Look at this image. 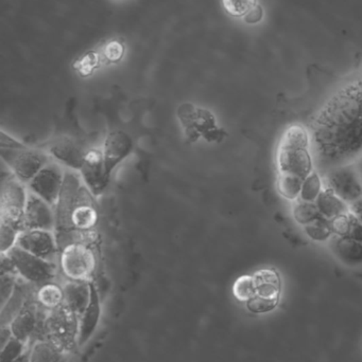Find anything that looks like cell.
<instances>
[{
    "mask_svg": "<svg viewBox=\"0 0 362 362\" xmlns=\"http://www.w3.org/2000/svg\"><path fill=\"white\" fill-rule=\"evenodd\" d=\"M310 135L315 163L322 176L361 156L362 83L344 89L325 104Z\"/></svg>",
    "mask_w": 362,
    "mask_h": 362,
    "instance_id": "obj_1",
    "label": "cell"
},
{
    "mask_svg": "<svg viewBox=\"0 0 362 362\" xmlns=\"http://www.w3.org/2000/svg\"><path fill=\"white\" fill-rule=\"evenodd\" d=\"M79 172L66 170L55 206V235L59 251L76 242L100 243V209Z\"/></svg>",
    "mask_w": 362,
    "mask_h": 362,
    "instance_id": "obj_2",
    "label": "cell"
},
{
    "mask_svg": "<svg viewBox=\"0 0 362 362\" xmlns=\"http://www.w3.org/2000/svg\"><path fill=\"white\" fill-rule=\"evenodd\" d=\"M278 173L305 178L315 171L312 135L303 125L293 124L283 134L276 152Z\"/></svg>",
    "mask_w": 362,
    "mask_h": 362,
    "instance_id": "obj_3",
    "label": "cell"
},
{
    "mask_svg": "<svg viewBox=\"0 0 362 362\" xmlns=\"http://www.w3.org/2000/svg\"><path fill=\"white\" fill-rule=\"evenodd\" d=\"M0 155L4 165L25 185L51 160L48 153L30 148L4 131L0 134Z\"/></svg>",
    "mask_w": 362,
    "mask_h": 362,
    "instance_id": "obj_4",
    "label": "cell"
},
{
    "mask_svg": "<svg viewBox=\"0 0 362 362\" xmlns=\"http://www.w3.org/2000/svg\"><path fill=\"white\" fill-rule=\"evenodd\" d=\"M99 243H72L59 251L60 274L66 281L91 282L99 267Z\"/></svg>",
    "mask_w": 362,
    "mask_h": 362,
    "instance_id": "obj_5",
    "label": "cell"
},
{
    "mask_svg": "<svg viewBox=\"0 0 362 362\" xmlns=\"http://www.w3.org/2000/svg\"><path fill=\"white\" fill-rule=\"evenodd\" d=\"M176 117L187 144H196L200 139L220 142L225 138V132L217 124L215 115L206 108L193 103H183L176 110Z\"/></svg>",
    "mask_w": 362,
    "mask_h": 362,
    "instance_id": "obj_6",
    "label": "cell"
},
{
    "mask_svg": "<svg viewBox=\"0 0 362 362\" xmlns=\"http://www.w3.org/2000/svg\"><path fill=\"white\" fill-rule=\"evenodd\" d=\"M28 191L11 170L1 171V194H0V223L13 226L23 231V217L27 206Z\"/></svg>",
    "mask_w": 362,
    "mask_h": 362,
    "instance_id": "obj_7",
    "label": "cell"
},
{
    "mask_svg": "<svg viewBox=\"0 0 362 362\" xmlns=\"http://www.w3.org/2000/svg\"><path fill=\"white\" fill-rule=\"evenodd\" d=\"M80 318L61 305L49 310L43 327L42 339H49L64 351L72 350L78 344Z\"/></svg>",
    "mask_w": 362,
    "mask_h": 362,
    "instance_id": "obj_8",
    "label": "cell"
},
{
    "mask_svg": "<svg viewBox=\"0 0 362 362\" xmlns=\"http://www.w3.org/2000/svg\"><path fill=\"white\" fill-rule=\"evenodd\" d=\"M6 255L12 259L18 276L36 286L55 281L60 274L57 263L36 257L21 247H13Z\"/></svg>",
    "mask_w": 362,
    "mask_h": 362,
    "instance_id": "obj_9",
    "label": "cell"
},
{
    "mask_svg": "<svg viewBox=\"0 0 362 362\" xmlns=\"http://www.w3.org/2000/svg\"><path fill=\"white\" fill-rule=\"evenodd\" d=\"M325 187L350 206L362 197V180L354 163L329 170L322 176Z\"/></svg>",
    "mask_w": 362,
    "mask_h": 362,
    "instance_id": "obj_10",
    "label": "cell"
},
{
    "mask_svg": "<svg viewBox=\"0 0 362 362\" xmlns=\"http://www.w3.org/2000/svg\"><path fill=\"white\" fill-rule=\"evenodd\" d=\"M66 170L57 161H49L29 183L30 192L55 208L64 185Z\"/></svg>",
    "mask_w": 362,
    "mask_h": 362,
    "instance_id": "obj_11",
    "label": "cell"
},
{
    "mask_svg": "<svg viewBox=\"0 0 362 362\" xmlns=\"http://www.w3.org/2000/svg\"><path fill=\"white\" fill-rule=\"evenodd\" d=\"M89 148H87L86 144L80 139L69 136H61L48 144L47 153L60 165L72 171L79 172Z\"/></svg>",
    "mask_w": 362,
    "mask_h": 362,
    "instance_id": "obj_12",
    "label": "cell"
},
{
    "mask_svg": "<svg viewBox=\"0 0 362 362\" xmlns=\"http://www.w3.org/2000/svg\"><path fill=\"white\" fill-rule=\"evenodd\" d=\"M16 246L23 250L57 263L59 247L55 240V232L45 230H27L21 231L17 238Z\"/></svg>",
    "mask_w": 362,
    "mask_h": 362,
    "instance_id": "obj_13",
    "label": "cell"
},
{
    "mask_svg": "<svg viewBox=\"0 0 362 362\" xmlns=\"http://www.w3.org/2000/svg\"><path fill=\"white\" fill-rule=\"evenodd\" d=\"M79 174L96 197L102 195L111 180L106 173L102 151L89 148Z\"/></svg>",
    "mask_w": 362,
    "mask_h": 362,
    "instance_id": "obj_14",
    "label": "cell"
},
{
    "mask_svg": "<svg viewBox=\"0 0 362 362\" xmlns=\"http://www.w3.org/2000/svg\"><path fill=\"white\" fill-rule=\"evenodd\" d=\"M55 208L35 194H28L27 206L23 217V231L45 230L55 232Z\"/></svg>",
    "mask_w": 362,
    "mask_h": 362,
    "instance_id": "obj_15",
    "label": "cell"
},
{
    "mask_svg": "<svg viewBox=\"0 0 362 362\" xmlns=\"http://www.w3.org/2000/svg\"><path fill=\"white\" fill-rule=\"evenodd\" d=\"M133 150V140L123 131H113L106 136L104 140L102 154L106 173L112 175L119 163H123Z\"/></svg>",
    "mask_w": 362,
    "mask_h": 362,
    "instance_id": "obj_16",
    "label": "cell"
},
{
    "mask_svg": "<svg viewBox=\"0 0 362 362\" xmlns=\"http://www.w3.org/2000/svg\"><path fill=\"white\" fill-rule=\"evenodd\" d=\"M91 286V300H89V306L85 312L83 313L80 318V325H79L78 346H83L89 342L91 336L97 329L98 325L101 318V300H100L99 291L95 282H89Z\"/></svg>",
    "mask_w": 362,
    "mask_h": 362,
    "instance_id": "obj_17",
    "label": "cell"
},
{
    "mask_svg": "<svg viewBox=\"0 0 362 362\" xmlns=\"http://www.w3.org/2000/svg\"><path fill=\"white\" fill-rule=\"evenodd\" d=\"M63 305L81 318L86 310L91 300V286L89 282H77L66 281L63 284Z\"/></svg>",
    "mask_w": 362,
    "mask_h": 362,
    "instance_id": "obj_18",
    "label": "cell"
},
{
    "mask_svg": "<svg viewBox=\"0 0 362 362\" xmlns=\"http://www.w3.org/2000/svg\"><path fill=\"white\" fill-rule=\"evenodd\" d=\"M331 249L338 261L349 267L362 265V244L346 236L334 235Z\"/></svg>",
    "mask_w": 362,
    "mask_h": 362,
    "instance_id": "obj_19",
    "label": "cell"
},
{
    "mask_svg": "<svg viewBox=\"0 0 362 362\" xmlns=\"http://www.w3.org/2000/svg\"><path fill=\"white\" fill-rule=\"evenodd\" d=\"M315 204H316L321 216L329 219V221H333L336 217L350 212V206L327 187L323 189Z\"/></svg>",
    "mask_w": 362,
    "mask_h": 362,
    "instance_id": "obj_20",
    "label": "cell"
},
{
    "mask_svg": "<svg viewBox=\"0 0 362 362\" xmlns=\"http://www.w3.org/2000/svg\"><path fill=\"white\" fill-rule=\"evenodd\" d=\"M63 353V349L51 340H36L30 350V362H65Z\"/></svg>",
    "mask_w": 362,
    "mask_h": 362,
    "instance_id": "obj_21",
    "label": "cell"
},
{
    "mask_svg": "<svg viewBox=\"0 0 362 362\" xmlns=\"http://www.w3.org/2000/svg\"><path fill=\"white\" fill-rule=\"evenodd\" d=\"M331 223L334 235L346 236L362 244V223L351 211L336 217Z\"/></svg>",
    "mask_w": 362,
    "mask_h": 362,
    "instance_id": "obj_22",
    "label": "cell"
},
{
    "mask_svg": "<svg viewBox=\"0 0 362 362\" xmlns=\"http://www.w3.org/2000/svg\"><path fill=\"white\" fill-rule=\"evenodd\" d=\"M36 300L45 310H52L60 308L64 302L63 285L52 281L38 286Z\"/></svg>",
    "mask_w": 362,
    "mask_h": 362,
    "instance_id": "obj_23",
    "label": "cell"
},
{
    "mask_svg": "<svg viewBox=\"0 0 362 362\" xmlns=\"http://www.w3.org/2000/svg\"><path fill=\"white\" fill-rule=\"evenodd\" d=\"M304 178L288 173H278L276 189L278 193L289 202H297L301 195Z\"/></svg>",
    "mask_w": 362,
    "mask_h": 362,
    "instance_id": "obj_24",
    "label": "cell"
},
{
    "mask_svg": "<svg viewBox=\"0 0 362 362\" xmlns=\"http://www.w3.org/2000/svg\"><path fill=\"white\" fill-rule=\"evenodd\" d=\"M324 189V180H323L322 175L315 170L310 175L304 178L300 200L316 202Z\"/></svg>",
    "mask_w": 362,
    "mask_h": 362,
    "instance_id": "obj_25",
    "label": "cell"
},
{
    "mask_svg": "<svg viewBox=\"0 0 362 362\" xmlns=\"http://www.w3.org/2000/svg\"><path fill=\"white\" fill-rule=\"evenodd\" d=\"M303 231L308 238L317 243L329 242L334 236L331 221L323 216L312 221L310 225L304 226Z\"/></svg>",
    "mask_w": 362,
    "mask_h": 362,
    "instance_id": "obj_26",
    "label": "cell"
},
{
    "mask_svg": "<svg viewBox=\"0 0 362 362\" xmlns=\"http://www.w3.org/2000/svg\"><path fill=\"white\" fill-rule=\"evenodd\" d=\"M293 217L295 223L303 228L304 226L310 225V223L322 216L315 202H303L299 199L293 204Z\"/></svg>",
    "mask_w": 362,
    "mask_h": 362,
    "instance_id": "obj_27",
    "label": "cell"
},
{
    "mask_svg": "<svg viewBox=\"0 0 362 362\" xmlns=\"http://www.w3.org/2000/svg\"><path fill=\"white\" fill-rule=\"evenodd\" d=\"M233 293L238 301H250L255 296L254 278L250 276H240L234 284Z\"/></svg>",
    "mask_w": 362,
    "mask_h": 362,
    "instance_id": "obj_28",
    "label": "cell"
},
{
    "mask_svg": "<svg viewBox=\"0 0 362 362\" xmlns=\"http://www.w3.org/2000/svg\"><path fill=\"white\" fill-rule=\"evenodd\" d=\"M19 276L17 272H0V298H1V308L6 305L14 293Z\"/></svg>",
    "mask_w": 362,
    "mask_h": 362,
    "instance_id": "obj_29",
    "label": "cell"
},
{
    "mask_svg": "<svg viewBox=\"0 0 362 362\" xmlns=\"http://www.w3.org/2000/svg\"><path fill=\"white\" fill-rule=\"evenodd\" d=\"M26 344L17 338L12 337L9 340L8 344L1 349L0 354V362H13L18 359L21 355L25 354Z\"/></svg>",
    "mask_w": 362,
    "mask_h": 362,
    "instance_id": "obj_30",
    "label": "cell"
},
{
    "mask_svg": "<svg viewBox=\"0 0 362 362\" xmlns=\"http://www.w3.org/2000/svg\"><path fill=\"white\" fill-rule=\"evenodd\" d=\"M21 230L6 223H0V249L1 253H8L13 247L16 246L17 238Z\"/></svg>",
    "mask_w": 362,
    "mask_h": 362,
    "instance_id": "obj_31",
    "label": "cell"
},
{
    "mask_svg": "<svg viewBox=\"0 0 362 362\" xmlns=\"http://www.w3.org/2000/svg\"><path fill=\"white\" fill-rule=\"evenodd\" d=\"M100 65V57L97 52L86 53L84 57L79 59L74 63V67L82 76H89L94 71V69Z\"/></svg>",
    "mask_w": 362,
    "mask_h": 362,
    "instance_id": "obj_32",
    "label": "cell"
},
{
    "mask_svg": "<svg viewBox=\"0 0 362 362\" xmlns=\"http://www.w3.org/2000/svg\"><path fill=\"white\" fill-rule=\"evenodd\" d=\"M223 6L233 16H244L255 6V0H222Z\"/></svg>",
    "mask_w": 362,
    "mask_h": 362,
    "instance_id": "obj_33",
    "label": "cell"
},
{
    "mask_svg": "<svg viewBox=\"0 0 362 362\" xmlns=\"http://www.w3.org/2000/svg\"><path fill=\"white\" fill-rule=\"evenodd\" d=\"M123 53H125V46L123 42L114 40L104 45L102 55L108 63H117L123 59Z\"/></svg>",
    "mask_w": 362,
    "mask_h": 362,
    "instance_id": "obj_34",
    "label": "cell"
},
{
    "mask_svg": "<svg viewBox=\"0 0 362 362\" xmlns=\"http://www.w3.org/2000/svg\"><path fill=\"white\" fill-rule=\"evenodd\" d=\"M261 17H263V10H261V6H255L254 8L244 16V21L248 23H256L261 21Z\"/></svg>",
    "mask_w": 362,
    "mask_h": 362,
    "instance_id": "obj_35",
    "label": "cell"
},
{
    "mask_svg": "<svg viewBox=\"0 0 362 362\" xmlns=\"http://www.w3.org/2000/svg\"><path fill=\"white\" fill-rule=\"evenodd\" d=\"M350 211L362 223V197L350 204Z\"/></svg>",
    "mask_w": 362,
    "mask_h": 362,
    "instance_id": "obj_36",
    "label": "cell"
},
{
    "mask_svg": "<svg viewBox=\"0 0 362 362\" xmlns=\"http://www.w3.org/2000/svg\"><path fill=\"white\" fill-rule=\"evenodd\" d=\"M13 362H30V350H28L25 354L21 355L18 359Z\"/></svg>",
    "mask_w": 362,
    "mask_h": 362,
    "instance_id": "obj_37",
    "label": "cell"
},
{
    "mask_svg": "<svg viewBox=\"0 0 362 362\" xmlns=\"http://www.w3.org/2000/svg\"><path fill=\"white\" fill-rule=\"evenodd\" d=\"M354 163L355 165H356L357 171H358L359 176H361L362 180V155L357 160L354 161Z\"/></svg>",
    "mask_w": 362,
    "mask_h": 362,
    "instance_id": "obj_38",
    "label": "cell"
},
{
    "mask_svg": "<svg viewBox=\"0 0 362 362\" xmlns=\"http://www.w3.org/2000/svg\"><path fill=\"white\" fill-rule=\"evenodd\" d=\"M66 362V361H65Z\"/></svg>",
    "mask_w": 362,
    "mask_h": 362,
    "instance_id": "obj_39",
    "label": "cell"
}]
</instances>
